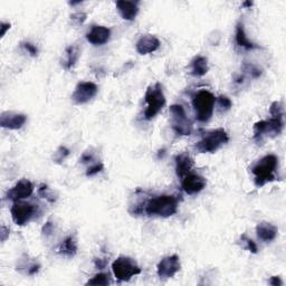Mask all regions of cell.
I'll use <instances>...</instances> for the list:
<instances>
[{"instance_id": "obj_33", "label": "cell", "mask_w": 286, "mask_h": 286, "mask_svg": "<svg viewBox=\"0 0 286 286\" xmlns=\"http://www.w3.org/2000/svg\"><path fill=\"white\" fill-rule=\"evenodd\" d=\"M71 19H72V21L74 22L75 25H82L83 24V22L86 20V14H84V13H76V14H73L72 16H71Z\"/></svg>"}, {"instance_id": "obj_3", "label": "cell", "mask_w": 286, "mask_h": 286, "mask_svg": "<svg viewBox=\"0 0 286 286\" xmlns=\"http://www.w3.org/2000/svg\"><path fill=\"white\" fill-rule=\"evenodd\" d=\"M145 104L147 108L144 111V119L147 121L153 120L160 113V111L166 105V96L160 83L150 85L145 92Z\"/></svg>"}, {"instance_id": "obj_40", "label": "cell", "mask_w": 286, "mask_h": 286, "mask_svg": "<svg viewBox=\"0 0 286 286\" xmlns=\"http://www.w3.org/2000/svg\"><path fill=\"white\" fill-rule=\"evenodd\" d=\"M252 5H253L252 3H245L244 4V6H252Z\"/></svg>"}, {"instance_id": "obj_27", "label": "cell", "mask_w": 286, "mask_h": 286, "mask_svg": "<svg viewBox=\"0 0 286 286\" xmlns=\"http://www.w3.org/2000/svg\"><path fill=\"white\" fill-rule=\"evenodd\" d=\"M68 155H69V150L66 147H63V145H62V147H60L56 150V152H55L54 158H53V159H54V161L56 163H62V162H64V160H65Z\"/></svg>"}, {"instance_id": "obj_9", "label": "cell", "mask_w": 286, "mask_h": 286, "mask_svg": "<svg viewBox=\"0 0 286 286\" xmlns=\"http://www.w3.org/2000/svg\"><path fill=\"white\" fill-rule=\"evenodd\" d=\"M11 218L14 223L18 226H24L32 220L35 215L37 213V206L33 205L31 202L26 201H15L13 207L10 209Z\"/></svg>"}, {"instance_id": "obj_39", "label": "cell", "mask_w": 286, "mask_h": 286, "mask_svg": "<svg viewBox=\"0 0 286 286\" xmlns=\"http://www.w3.org/2000/svg\"><path fill=\"white\" fill-rule=\"evenodd\" d=\"M0 28H2V37H4L6 32H7L8 29H10V24L9 22H2V27Z\"/></svg>"}, {"instance_id": "obj_37", "label": "cell", "mask_w": 286, "mask_h": 286, "mask_svg": "<svg viewBox=\"0 0 286 286\" xmlns=\"http://www.w3.org/2000/svg\"><path fill=\"white\" fill-rule=\"evenodd\" d=\"M94 263H95V266L97 267V268H100V270H103V268L107 266V261L105 259H102V258H96L95 261H94Z\"/></svg>"}, {"instance_id": "obj_24", "label": "cell", "mask_w": 286, "mask_h": 286, "mask_svg": "<svg viewBox=\"0 0 286 286\" xmlns=\"http://www.w3.org/2000/svg\"><path fill=\"white\" fill-rule=\"evenodd\" d=\"M40 265L36 262H29V259H20L19 264L17 265V271H19L20 273L25 274V275L33 276L35 274H37L39 272Z\"/></svg>"}, {"instance_id": "obj_14", "label": "cell", "mask_w": 286, "mask_h": 286, "mask_svg": "<svg viewBox=\"0 0 286 286\" xmlns=\"http://www.w3.org/2000/svg\"><path fill=\"white\" fill-rule=\"evenodd\" d=\"M26 121L27 116L25 114L15 112H4L0 116V125L9 130L21 129Z\"/></svg>"}, {"instance_id": "obj_1", "label": "cell", "mask_w": 286, "mask_h": 286, "mask_svg": "<svg viewBox=\"0 0 286 286\" xmlns=\"http://www.w3.org/2000/svg\"><path fill=\"white\" fill-rule=\"evenodd\" d=\"M179 200L176 196L161 195L150 199L145 203L144 212L148 216H158L167 218L178 212Z\"/></svg>"}, {"instance_id": "obj_38", "label": "cell", "mask_w": 286, "mask_h": 286, "mask_svg": "<svg viewBox=\"0 0 286 286\" xmlns=\"http://www.w3.org/2000/svg\"><path fill=\"white\" fill-rule=\"evenodd\" d=\"M9 235V229L6 226H2V241L5 242Z\"/></svg>"}, {"instance_id": "obj_10", "label": "cell", "mask_w": 286, "mask_h": 286, "mask_svg": "<svg viewBox=\"0 0 286 286\" xmlns=\"http://www.w3.org/2000/svg\"><path fill=\"white\" fill-rule=\"evenodd\" d=\"M98 87L93 82H81L75 87L72 100L75 104H85L90 102L97 94Z\"/></svg>"}, {"instance_id": "obj_16", "label": "cell", "mask_w": 286, "mask_h": 286, "mask_svg": "<svg viewBox=\"0 0 286 286\" xmlns=\"http://www.w3.org/2000/svg\"><path fill=\"white\" fill-rule=\"evenodd\" d=\"M160 47V40L153 35H144L140 37L136 44V48L139 54L148 55L154 53Z\"/></svg>"}, {"instance_id": "obj_4", "label": "cell", "mask_w": 286, "mask_h": 286, "mask_svg": "<svg viewBox=\"0 0 286 286\" xmlns=\"http://www.w3.org/2000/svg\"><path fill=\"white\" fill-rule=\"evenodd\" d=\"M216 97L212 92L201 90L192 98V107L196 112V119L205 123L212 119L215 110Z\"/></svg>"}, {"instance_id": "obj_11", "label": "cell", "mask_w": 286, "mask_h": 286, "mask_svg": "<svg viewBox=\"0 0 286 286\" xmlns=\"http://www.w3.org/2000/svg\"><path fill=\"white\" fill-rule=\"evenodd\" d=\"M180 268H181V264H180L179 256L171 255L158 263L157 273L161 278H171L180 271Z\"/></svg>"}, {"instance_id": "obj_35", "label": "cell", "mask_w": 286, "mask_h": 286, "mask_svg": "<svg viewBox=\"0 0 286 286\" xmlns=\"http://www.w3.org/2000/svg\"><path fill=\"white\" fill-rule=\"evenodd\" d=\"M53 231H54V227H53V224L50 223V221H48V223H46L45 226L43 227V234L46 237H48L53 234Z\"/></svg>"}, {"instance_id": "obj_5", "label": "cell", "mask_w": 286, "mask_h": 286, "mask_svg": "<svg viewBox=\"0 0 286 286\" xmlns=\"http://www.w3.org/2000/svg\"><path fill=\"white\" fill-rule=\"evenodd\" d=\"M229 141V137L224 129H217L207 133L196 144V150L200 153H214Z\"/></svg>"}, {"instance_id": "obj_7", "label": "cell", "mask_w": 286, "mask_h": 286, "mask_svg": "<svg viewBox=\"0 0 286 286\" xmlns=\"http://www.w3.org/2000/svg\"><path fill=\"white\" fill-rule=\"evenodd\" d=\"M284 129V115L272 116L270 120H263L254 125V139L259 142L266 137H276L281 134Z\"/></svg>"}, {"instance_id": "obj_23", "label": "cell", "mask_w": 286, "mask_h": 286, "mask_svg": "<svg viewBox=\"0 0 286 286\" xmlns=\"http://www.w3.org/2000/svg\"><path fill=\"white\" fill-rule=\"evenodd\" d=\"M80 57V49L77 46H68L65 49V58L63 61V66L65 69H72Z\"/></svg>"}, {"instance_id": "obj_15", "label": "cell", "mask_w": 286, "mask_h": 286, "mask_svg": "<svg viewBox=\"0 0 286 286\" xmlns=\"http://www.w3.org/2000/svg\"><path fill=\"white\" fill-rule=\"evenodd\" d=\"M111 37V31L108 27L94 25L91 31L86 34V39L94 46H102L107 44Z\"/></svg>"}, {"instance_id": "obj_25", "label": "cell", "mask_w": 286, "mask_h": 286, "mask_svg": "<svg viewBox=\"0 0 286 286\" xmlns=\"http://www.w3.org/2000/svg\"><path fill=\"white\" fill-rule=\"evenodd\" d=\"M112 283L111 281V277L109 274L107 273H100V274H96V275L91 278L89 282L86 283V285H110Z\"/></svg>"}, {"instance_id": "obj_12", "label": "cell", "mask_w": 286, "mask_h": 286, "mask_svg": "<svg viewBox=\"0 0 286 286\" xmlns=\"http://www.w3.org/2000/svg\"><path fill=\"white\" fill-rule=\"evenodd\" d=\"M207 181L200 174L189 173L183 178L181 187L187 195H197L206 188Z\"/></svg>"}, {"instance_id": "obj_18", "label": "cell", "mask_w": 286, "mask_h": 286, "mask_svg": "<svg viewBox=\"0 0 286 286\" xmlns=\"http://www.w3.org/2000/svg\"><path fill=\"white\" fill-rule=\"evenodd\" d=\"M192 167H194V160L189 153L184 152L176 157V172L179 178H184L187 174L191 173Z\"/></svg>"}, {"instance_id": "obj_2", "label": "cell", "mask_w": 286, "mask_h": 286, "mask_svg": "<svg viewBox=\"0 0 286 286\" xmlns=\"http://www.w3.org/2000/svg\"><path fill=\"white\" fill-rule=\"evenodd\" d=\"M277 168L278 159L276 155L267 154L263 157L252 168V172L255 176V186L261 188L267 183H272L274 180H276L275 172L277 171Z\"/></svg>"}, {"instance_id": "obj_8", "label": "cell", "mask_w": 286, "mask_h": 286, "mask_svg": "<svg viewBox=\"0 0 286 286\" xmlns=\"http://www.w3.org/2000/svg\"><path fill=\"white\" fill-rule=\"evenodd\" d=\"M169 112L171 115V123L174 132L179 136H190L192 132V123L187 116L183 105H171Z\"/></svg>"}, {"instance_id": "obj_22", "label": "cell", "mask_w": 286, "mask_h": 286, "mask_svg": "<svg viewBox=\"0 0 286 286\" xmlns=\"http://www.w3.org/2000/svg\"><path fill=\"white\" fill-rule=\"evenodd\" d=\"M58 253L66 256V257H74L77 253V242L75 236H68L60 244Z\"/></svg>"}, {"instance_id": "obj_34", "label": "cell", "mask_w": 286, "mask_h": 286, "mask_svg": "<svg viewBox=\"0 0 286 286\" xmlns=\"http://www.w3.org/2000/svg\"><path fill=\"white\" fill-rule=\"evenodd\" d=\"M22 46H24V48H25L32 56H34V57H35V56H37L38 50H37V48L35 47V46H34L33 44H31V43H24V44H22Z\"/></svg>"}, {"instance_id": "obj_31", "label": "cell", "mask_w": 286, "mask_h": 286, "mask_svg": "<svg viewBox=\"0 0 286 286\" xmlns=\"http://www.w3.org/2000/svg\"><path fill=\"white\" fill-rule=\"evenodd\" d=\"M103 169H104L103 163H101V162L94 163V165H92L89 169H87V171H86V176H87V177H93V176H95V174L100 173V172L103 170Z\"/></svg>"}, {"instance_id": "obj_21", "label": "cell", "mask_w": 286, "mask_h": 286, "mask_svg": "<svg viewBox=\"0 0 286 286\" xmlns=\"http://www.w3.org/2000/svg\"><path fill=\"white\" fill-rule=\"evenodd\" d=\"M208 60L203 56H197L190 63V74L192 76L201 77L208 73Z\"/></svg>"}, {"instance_id": "obj_17", "label": "cell", "mask_w": 286, "mask_h": 286, "mask_svg": "<svg viewBox=\"0 0 286 286\" xmlns=\"http://www.w3.org/2000/svg\"><path fill=\"white\" fill-rule=\"evenodd\" d=\"M116 9H118L122 18L127 21H132L136 19V17L139 14V6L137 2L120 0V2H116Z\"/></svg>"}, {"instance_id": "obj_29", "label": "cell", "mask_w": 286, "mask_h": 286, "mask_svg": "<svg viewBox=\"0 0 286 286\" xmlns=\"http://www.w3.org/2000/svg\"><path fill=\"white\" fill-rule=\"evenodd\" d=\"M270 112L272 116H281L284 115V105L282 102L276 101V102H273L271 105V109H270Z\"/></svg>"}, {"instance_id": "obj_6", "label": "cell", "mask_w": 286, "mask_h": 286, "mask_svg": "<svg viewBox=\"0 0 286 286\" xmlns=\"http://www.w3.org/2000/svg\"><path fill=\"white\" fill-rule=\"evenodd\" d=\"M112 271L116 279L121 282H127L133 276L141 274V268L137 262L127 256H120L112 264Z\"/></svg>"}, {"instance_id": "obj_28", "label": "cell", "mask_w": 286, "mask_h": 286, "mask_svg": "<svg viewBox=\"0 0 286 286\" xmlns=\"http://www.w3.org/2000/svg\"><path fill=\"white\" fill-rule=\"evenodd\" d=\"M241 241L242 243L245 244V248H246L247 250H249L250 253H253V254H256L258 252V249H257V245L255 244L254 241H252V239L248 238L246 235H242L241 237Z\"/></svg>"}, {"instance_id": "obj_32", "label": "cell", "mask_w": 286, "mask_h": 286, "mask_svg": "<svg viewBox=\"0 0 286 286\" xmlns=\"http://www.w3.org/2000/svg\"><path fill=\"white\" fill-rule=\"evenodd\" d=\"M38 194L42 196L43 198H45V199H47L48 201H50V202H54L55 201V198H54V196H53L51 192L49 191L47 186H44L43 185L42 187H40L39 190H38Z\"/></svg>"}, {"instance_id": "obj_36", "label": "cell", "mask_w": 286, "mask_h": 286, "mask_svg": "<svg viewBox=\"0 0 286 286\" xmlns=\"http://www.w3.org/2000/svg\"><path fill=\"white\" fill-rule=\"evenodd\" d=\"M270 284L273 285V286H281V285H283V282H282L281 277L273 276V277H271V279H270Z\"/></svg>"}, {"instance_id": "obj_20", "label": "cell", "mask_w": 286, "mask_h": 286, "mask_svg": "<svg viewBox=\"0 0 286 286\" xmlns=\"http://www.w3.org/2000/svg\"><path fill=\"white\" fill-rule=\"evenodd\" d=\"M235 40H236V44L239 46V47H243L245 49H255V48H258L257 45H255L252 40H250L247 35L246 32H245V28H244V24L243 22H238L237 26H236V32H235Z\"/></svg>"}, {"instance_id": "obj_19", "label": "cell", "mask_w": 286, "mask_h": 286, "mask_svg": "<svg viewBox=\"0 0 286 286\" xmlns=\"http://www.w3.org/2000/svg\"><path fill=\"white\" fill-rule=\"evenodd\" d=\"M256 234L261 241L265 243L273 242L274 239L277 237L278 229L276 226H274L271 223H267V221H262L261 224L256 227Z\"/></svg>"}, {"instance_id": "obj_26", "label": "cell", "mask_w": 286, "mask_h": 286, "mask_svg": "<svg viewBox=\"0 0 286 286\" xmlns=\"http://www.w3.org/2000/svg\"><path fill=\"white\" fill-rule=\"evenodd\" d=\"M244 74L248 75L250 79H258L262 75V71L253 64H244L243 65Z\"/></svg>"}, {"instance_id": "obj_30", "label": "cell", "mask_w": 286, "mask_h": 286, "mask_svg": "<svg viewBox=\"0 0 286 286\" xmlns=\"http://www.w3.org/2000/svg\"><path fill=\"white\" fill-rule=\"evenodd\" d=\"M218 107H219L220 111H224V112H226V111L230 110V108L232 107V102L230 101V98H228L225 95H221L218 97Z\"/></svg>"}, {"instance_id": "obj_13", "label": "cell", "mask_w": 286, "mask_h": 286, "mask_svg": "<svg viewBox=\"0 0 286 286\" xmlns=\"http://www.w3.org/2000/svg\"><path fill=\"white\" fill-rule=\"evenodd\" d=\"M34 192L33 184L27 179H21L17 183L13 188L7 192V198L11 201L24 200L26 198L31 197Z\"/></svg>"}]
</instances>
